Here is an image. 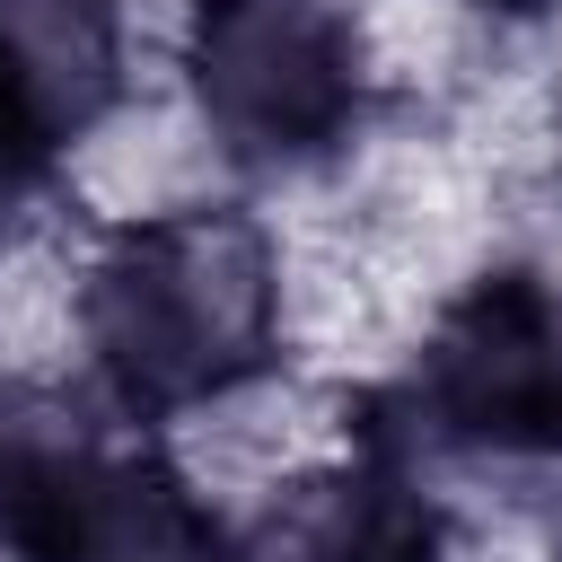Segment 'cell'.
Listing matches in <instances>:
<instances>
[{"label":"cell","mask_w":562,"mask_h":562,"mask_svg":"<svg viewBox=\"0 0 562 562\" xmlns=\"http://www.w3.org/2000/svg\"><path fill=\"white\" fill-rule=\"evenodd\" d=\"M228 562H439V509L395 457H351L342 474L299 483Z\"/></svg>","instance_id":"6"},{"label":"cell","mask_w":562,"mask_h":562,"mask_svg":"<svg viewBox=\"0 0 562 562\" xmlns=\"http://www.w3.org/2000/svg\"><path fill=\"white\" fill-rule=\"evenodd\" d=\"M474 9H518V18H527V9H544V0H474Z\"/></svg>","instance_id":"7"},{"label":"cell","mask_w":562,"mask_h":562,"mask_svg":"<svg viewBox=\"0 0 562 562\" xmlns=\"http://www.w3.org/2000/svg\"><path fill=\"white\" fill-rule=\"evenodd\" d=\"M413 413L457 448L562 457V299L536 272H483L439 316L413 369Z\"/></svg>","instance_id":"4"},{"label":"cell","mask_w":562,"mask_h":562,"mask_svg":"<svg viewBox=\"0 0 562 562\" xmlns=\"http://www.w3.org/2000/svg\"><path fill=\"white\" fill-rule=\"evenodd\" d=\"M79 325H88L105 395L132 422L220 404L272 360V325H281L272 246L246 211L132 220L97 255Z\"/></svg>","instance_id":"1"},{"label":"cell","mask_w":562,"mask_h":562,"mask_svg":"<svg viewBox=\"0 0 562 562\" xmlns=\"http://www.w3.org/2000/svg\"><path fill=\"white\" fill-rule=\"evenodd\" d=\"M114 9L105 0H0V220L9 202L97 123L114 97Z\"/></svg>","instance_id":"5"},{"label":"cell","mask_w":562,"mask_h":562,"mask_svg":"<svg viewBox=\"0 0 562 562\" xmlns=\"http://www.w3.org/2000/svg\"><path fill=\"white\" fill-rule=\"evenodd\" d=\"M193 97L237 158L290 167L351 140L369 53L334 0H193Z\"/></svg>","instance_id":"3"},{"label":"cell","mask_w":562,"mask_h":562,"mask_svg":"<svg viewBox=\"0 0 562 562\" xmlns=\"http://www.w3.org/2000/svg\"><path fill=\"white\" fill-rule=\"evenodd\" d=\"M0 544L18 562H228L220 518L149 457L0 395Z\"/></svg>","instance_id":"2"}]
</instances>
